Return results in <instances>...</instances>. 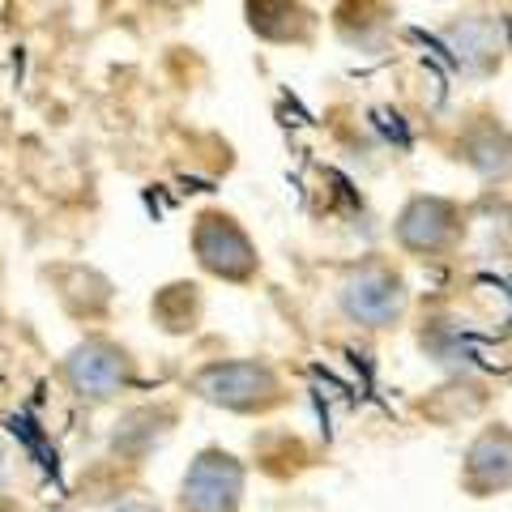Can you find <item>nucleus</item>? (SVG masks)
Instances as JSON below:
<instances>
[{
    "label": "nucleus",
    "instance_id": "f257e3e1",
    "mask_svg": "<svg viewBox=\"0 0 512 512\" xmlns=\"http://www.w3.org/2000/svg\"><path fill=\"white\" fill-rule=\"evenodd\" d=\"M338 299H342V312L355 320V325L389 329V325L402 320L410 291H406L402 274H397L389 261H363L346 274Z\"/></svg>",
    "mask_w": 512,
    "mask_h": 512
},
{
    "label": "nucleus",
    "instance_id": "f03ea898",
    "mask_svg": "<svg viewBox=\"0 0 512 512\" xmlns=\"http://www.w3.org/2000/svg\"><path fill=\"white\" fill-rule=\"evenodd\" d=\"M192 389H197L205 402L227 406V410H265L282 397L278 372L269 363H256V359L205 363L201 372L192 376Z\"/></svg>",
    "mask_w": 512,
    "mask_h": 512
},
{
    "label": "nucleus",
    "instance_id": "7ed1b4c3",
    "mask_svg": "<svg viewBox=\"0 0 512 512\" xmlns=\"http://www.w3.org/2000/svg\"><path fill=\"white\" fill-rule=\"evenodd\" d=\"M192 252H197L205 274H214L222 282H248L256 274V265H261L256 261L252 235L222 210H205L197 218V227H192Z\"/></svg>",
    "mask_w": 512,
    "mask_h": 512
},
{
    "label": "nucleus",
    "instance_id": "20e7f679",
    "mask_svg": "<svg viewBox=\"0 0 512 512\" xmlns=\"http://www.w3.org/2000/svg\"><path fill=\"white\" fill-rule=\"evenodd\" d=\"M244 491V466L231 453L205 448L184 474V512H231Z\"/></svg>",
    "mask_w": 512,
    "mask_h": 512
},
{
    "label": "nucleus",
    "instance_id": "39448f33",
    "mask_svg": "<svg viewBox=\"0 0 512 512\" xmlns=\"http://www.w3.org/2000/svg\"><path fill=\"white\" fill-rule=\"evenodd\" d=\"M397 244L406 252H419V256H436L448 252L461 235V210L444 197H414L406 201V210L397 214Z\"/></svg>",
    "mask_w": 512,
    "mask_h": 512
},
{
    "label": "nucleus",
    "instance_id": "423d86ee",
    "mask_svg": "<svg viewBox=\"0 0 512 512\" xmlns=\"http://www.w3.org/2000/svg\"><path fill=\"white\" fill-rule=\"evenodd\" d=\"M64 372H69V384L90 402H107L116 397L124 384H128V355L107 342V338H90L64 359Z\"/></svg>",
    "mask_w": 512,
    "mask_h": 512
},
{
    "label": "nucleus",
    "instance_id": "0eeeda50",
    "mask_svg": "<svg viewBox=\"0 0 512 512\" xmlns=\"http://www.w3.org/2000/svg\"><path fill=\"white\" fill-rule=\"evenodd\" d=\"M466 487L470 491H504L512 487V431L491 427L466 453Z\"/></svg>",
    "mask_w": 512,
    "mask_h": 512
},
{
    "label": "nucleus",
    "instance_id": "6e6552de",
    "mask_svg": "<svg viewBox=\"0 0 512 512\" xmlns=\"http://www.w3.org/2000/svg\"><path fill=\"white\" fill-rule=\"evenodd\" d=\"M461 158L487 180H504L512 171V133H504L500 124H470L466 137H461Z\"/></svg>",
    "mask_w": 512,
    "mask_h": 512
},
{
    "label": "nucleus",
    "instance_id": "1a4fd4ad",
    "mask_svg": "<svg viewBox=\"0 0 512 512\" xmlns=\"http://www.w3.org/2000/svg\"><path fill=\"white\" fill-rule=\"evenodd\" d=\"M448 47L466 69L483 73L500 60V26L491 18H461L457 26H448Z\"/></svg>",
    "mask_w": 512,
    "mask_h": 512
},
{
    "label": "nucleus",
    "instance_id": "9d476101",
    "mask_svg": "<svg viewBox=\"0 0 512 512\" xmlns=\"http://www.w3.org/2000/svg\"><path fill=\"white\" fill-rule=\"evenodd\" d=\"M107 512H158L154 504H141V500H120V504H111Z\"/></svg>",
    "mask_w": 512,
    "mask_h": 512
},
{
    "label": "nucleus",
    "instance_id": "9b49d317",
    "mask_svg": "<svg viewBox=\"0 0 512 512\" xmlns=\"http://www.w3.org/2000/svg\"><path fill=\"white\" fill-rule=\"evenodd\" d=\"M0 512H18V508H9V504H0Z\"/></svg>",
    "mask_w": 512,
    "mask_h": 512
}]
</instances>
